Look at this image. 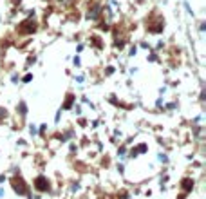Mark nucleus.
<instances>
[{
  "mask_svg": "<svg viewBox=\"0 0 206 199\" xmlns=\"http://www.w3.org/2000/svg\"><path fill=\"white\" fill-rule=\"evenodd\" d=\"M36 187H38V188H42V190H43V188H47V185H45L43 177H38V181H36Z\"/></svg>",
  "mask_w": 206,
  "mask_h": 199,
  "instance_id": "nucleus-1",
  "label": "nucleus"
}]
</instances>
